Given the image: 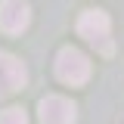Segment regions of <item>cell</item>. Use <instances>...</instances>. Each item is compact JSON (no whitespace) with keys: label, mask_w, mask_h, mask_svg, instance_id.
I'll return each mask as SVG.
<instances>
[{"label":"cell","mask_w":124,"mask_h":124,"mask_svg":"<svg viewBox=\"0 0 124 124\" xmlns=\"http://www.w3.org/2000/svg\"><path fill=\"white\" fill-rule=\"evenodd\" d=\"M37 118H40V124H75L78 108H75L71 99L53 93V96H44L37 102Z\"/></svg>","instance_id":"cell-3"},{"label":"cell","mask_w":124,"mask_h":124,"mask_svg":"<svg viewBox=\"0 0 124 124\" xmlns=\"http://www.w3.org/2000/svg\"><path fill=\"white\" fill-rule=\"evenodd\" d=\"M25 84H28L25 65L16 59L13 53H0V99L9 96V93H16L19 87H25Z\"/></svg>","instance_id":"cell-5"},{"label":"cell","mask_w":124,"mask_h":124,"mask_svg":"<svg viewBox=\"0 0 124 124\" xmlns=\"http://www.w3.org/2000/svg\"><path fill=\"white\" fill-rule=\"evenodd\" d=\"M78 34L87 40L90 46H96L99 53H112V19L102 9H87L78 19Z\"/></svg>","instance_id":"cell-1"},{"label":"cell","mask_w":124,"mask_h":124,"mask_svg":"<svg viewBox=\"0 0 124 124\" xmlns=\"http://www.w3.org/2000/svg\"><path fill=\"white\" fill-rule=\"evenodd\" d=\"M0 124H28V115L25 108H6L0 112Z\"/></svg>","instance_id":"cell-6"},{"label":"cell","mask_w":124,"mask_h":124,"mask_svg":"<svg viewBox=\"0 0 124 124\" xmlns=\"http://www.w3.org/2000/svg\"><path fill=\"white\" fill-rule=\"evenodd\" d=\"M56 78L62 84H71V87L84 84L90 78V59L75 46H62L56 56Z\"/></svg>","instance_id":"cell-2"},{"label":"cell","mask_w":124,"mask_h":124,"mask_svg":"<svg viewBox=\"0 0 124 124\" xmlns=\"http://www.w3.org/2000/svg\"><path fill=\"white\" fill-rule=\"evenodd\" d=\"M28 25H31L28 0H3L0 3V28L6 34H22Z\"/></svg>","instance_id":"cell-4"}]
</instances>
